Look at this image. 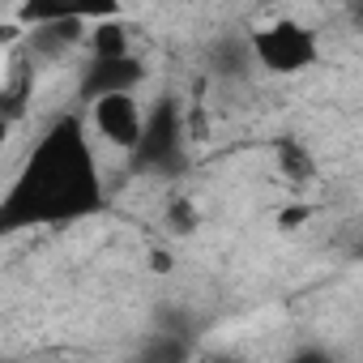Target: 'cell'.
I'll list each match as a JSON object with an SVG mask.
<instances>
[{
	"mask_svg": "<svg viewBox=\"0 0 363 363\" xmlns=\"http://www.w3.org/2000/svg\"><path fill=\"white\" fill-rule=\"evenodd\" d=\"M99 206H103V179L90 141L77 120H60L43 133L26 171L9 189L5 206H0V223L9 231L35 223H69L94 214Z\"/></svg>",
	"mask_w": 363,
	"mask_h": 363,
	"instance_id": "obj_1",
	"label": "cell"
},
{
	"mask_svg": "<svg viewBox=\"0 0 363 363\" xmlns=\"http://www.w3.org/2000/svg\"><path fill=\"white\" fill-rule=\"evenodd\" d=\"M248 39H252L257 65L269 69V73H282V77L308 69V65L320 56L316 30H308L303 22H291V18H282V22H274V26H261V30H252Z\"/></svg>",
	"mask_w": 363,
	"mask_h": 363,
	"instance_id": "obj_2",
	"label": "cell"
},
{
	"mask_svg": "<svg viewBox=\"0 0 363 363\" xmlns=\"http://www.w3.org/2000/svg\"><path fill=\"white\" fill-rule=\"evenodd\" d=\"M179 154H184V111L175 99H158L145 116V137L133 150V162L145 171H171L179 167Z\"/></svg>",
	"mask_w": 363,
	"mask_h": 363,
	"instance_id": "obj_3",
	"label": "cell"
},
{
	"mask_svg": "<svg viewBox=\"0 0 363 363\" xmlns=\"http://www.w3.org/2000/svg\"><path fill=\"white\" fill-rule=\"evenodd\" d=\"M145 107L128 94V90H111V94H99L90 99V124L94 133L116 145V150H137L141 137H145Z\"/></svg>",
	"mask_w": 363,
	"mask_h": 363,
	"instance_id": "obj_4",
	"label": "cell"
},
{
	"mask_svg": "<svg viewBox=\"0 0 363 363\" xmlns=\"http://www.w3.org/2000/svg\"><path fill=\"white\" fill-rule=\"evenodd\" d=\"M141 77H145V69L137 56H90V69L82 77V94L99 99L111 90H133Z\"/></svg>",
	"mask_w": 363,
	"mask_h": 363,
	"instance_id": "obj_5",
	"label": "cell"
},
{
	"mask_svg": "<svg viewBox=\"0 0 363 363\" xmlns=\"http://www.w3.org/2000/svg\"><path fill=\"white\" fill-rule=\"evenodd\" d=\"M90 30L82 18H56V22H35L26 26V48L30 56H43V60H56V56H69L77 43H86Z\"/></svg>",
	"mask_w": 363,
	"mask_h": 363,
	"instance_id": "obj_6",
	"label": "cell"
},
{
	"mask_svg": "<svg viewBox=\"0 0 363 363\" xmlns=\"http://www.w3.org/2000/svg\"><path fill=\"white\" fill-rule=\"evenodd\" d=\"M120 13V0H26L22 22H56V18H82V22H103Z\"/></svg>",
	"mask_w": 363,
	"mask_h": 363,
	"instance_id": "obj_7",
	"label": "cell"
},
{
	"mask_svg": "<svg viewBox=\"0 0 363 363\" xmlns=\"http://www.w3.org/2000/svg\"><path fill=\"white\" fill-rule=\"evenodd\" d=\"M252 60H257V56H252V39H223V43H214V52H210V69L223 73V77H240Z\"/></svg>",
	"mask_w": 363,
	"mask_h": 363,
	"instance_id": "obj_8",
	"label": "cell"
},
{
	"mask_svg": "<svg viewBox=\"0 0 363 363\" xmlns=\"http://www.w3.org/2000/svg\"><path fill=\"white\" fill-rule=\"evenodd\" d=\"M90 56H133L128 52V30L116 22V18H103V22H94V30H90Z\"/></svg>",
	"mask_w": 363,
	"mask_h": 363,
	"instance_id": "obj_9",
	"label": "cell"
},
{
	"mask_svg": "<svg viewBox=\"0 0 363 363\" xmlns=\"http://www.w3.org/2000/svg\"><path fill=\"white\" fill-rule=\"evenodd\" d=\"M278 171L282 175H291V179H308L312 175V158H308V150L299 145V141H278Z\"/></svg>",
	"mask_w": 363,
	"mask_h": 363,
	"instance_id": "obj_10",
	"label": "cell"
},
{
	"mask_svg": "<svg viewBox=\"0 0 363 363\" xmlns=\"http://www.w3.org/2000/svg\"><path fill=\"white\" fill-rule=\"evenodd\" d=\"M167 227H171L175 235H189V231H197V206H193L189 197H175V201L167 206Z\"/></svg>",
	"mask_w": 363,
	"mask_h": 363,
	"instance_id": "obj_11",
	"label": "cell"
},
{
	"mask_svg": "<svg viewBox=\"0 0 363 363\" xmlns=\"http://www.w3.org/2000/svg\"><path fill=\"white\" fill-rule=\"evenodd\" d=\"M308 218H312V210H308V206H295V210H286V214L278 218V227H286V231H291L295 223H308Z\"/></svg>",
	"mask_w": 363,
	"mask_h": 363,
	"instance_id": "obj_12",
	"label": "cell"
},
{
	"mask_svg": "<svg viewBox=\"0 0 363 363\" xmlns=\"http://www.w3.org/2000/svg\"><path fill=\"white\" fill-rule=\"evenodd\" d=\"M154 269L167 274V269H171V257H167V252H154Z\"/></svg>",
	"mask_w": 363,
	"mask_h": 363,
	"instance_id": "obj_13",
	"label": "cell"
},
{
	"mask_svg": "<svg viewBox=\"0 0 363 363\" xmlns=\"http://www.w3.org/2000/svg\"><path fill=\"white\" fill-rule=\"evenodd\" d=\"M346 9H350V18H359V22H363V0H346Z\"/></svg>",
	"mask_w": 363,
	"mask_h": 363,
	"instance_id": "obj_14",
	"label": "cell"
}]
</instances>
